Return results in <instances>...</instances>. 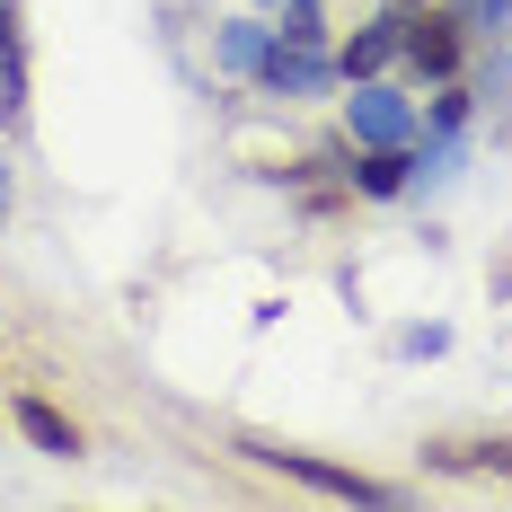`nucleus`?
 I'll return each instance as SVG.
<instances>
[{
    "instance_id": "1a4fd4ad",
    "label": "nucleus",
    "mask_w": 512,
    "mask_h": 512,
    "mask_svg": "<svg viewBox=\"0 0 512 512\" xmlns=\"http://www.w3.org/2000/svg\"><path fill=\"white\" fill-rule=\"evenodd\" d=\"M265 45H274V27H256V18H230V27H221V71H239V80H248L256 62H265Z\"/></svg>"
},
{
    "instance_id": "f03ea898",
    "label": "nucleus",
    "mask_w": 512,
    "mask_h": 512,
    "mask_svg": "<svg viewBox=\"0 0 512 512\" xmlns=\"http://www.w3.org/2000/svg\"><path fill=\"white\" fill-rule=\"evenodd\" d=\"M248 460L283 468V477H301V486H318V495H345V504H398V495H389L380 477H354V468L318 460V451H283V442H248Z\"/></svg>"
},
{
    "instance_id": "20e7f679",
    "label": "nucleus",
    "mask_w": 512,
    "mask_h": 512,
    "mask_svg": "<svg viewBox=\"0 0 512 512\" xmlns=\"http://www.w3.org/2000/svg\"><path fill=\"white\" fill-rule=\"evenodd\" d=\"M248 80L265 89V98H318V89H327V53L283 45V36H274V45H265V62H256Z\"/></svg>"
},
{
    "instance_id": "f8f14e48",
    "label": "nucleus",
    "mask_w": 512,
    "mask_h": 512,
    "mask_svg": "<svg viewBox=\"0 0 512 512\" xmlns=\"http://www.w3.org/2000/svg\"><path fill=\"white\" fill-rule=\"evenodd\" d=\"M433 124H442V133H460V124H468V98L451 89V80H442V98H433Z\"/></svg>"
},
{
    "instance_id": "9d476101",
    "label": "nucleus",
    "mask_w": 512,
    "mask_h": 512,
    "mask_svg": "<svg viewBox=\"0 0 512 512\" xmlns=\"http://www.w3.org/2000/svg\"><path fill=\"white\" fill-rule=\"evenodd\" d=\"M283 45H309V53H327V18H318V0H283V27H274Z\"/></svg>"
},
{
    "instance_id": "4468645a",
    "label": "nucleus",
    "mask_w": 512,
    "mask_h": 512,
    "mask_svg": "<svg viewBox=\"0 0 512 512\" xmlns=\"http://www.w3.org/2000/svg\"><path fill=\"white\" fill-rule=\"evenodd\" d=\"M256 9H283V0H256Z\"/></svg>"
},
{
    "instance_id": "423d86ee",
    "label": "nucleus",
    "mask_w": 512,
    "mask_h": 512,
    "mask_svg": "<svg viewBox=\"0 0 512 512\" xmlns=\"http://www.w3.org/2000/svg\"><path fill=\"white\" fill-rule=\"evenodd\" d=\"M9 415H18V433H27V442H36L45 460H80V424L53 407V398H36V389H27V398H18Z\"/></svg>"
},
{
    "instance_id": "f257e3e1",
    "label": "nucleus",
    "mask_w": 512,
    "mask_h": 512,
    "mask_svg": "<svg viewBox=\"0 0 512 512\" xmlns=\"http://www.w3.org/2000/svg\"><path fill=\"white\" fill-rule=\"evenodd\" d=\"M460 53H468V27L460 9H407V36H398V62H407L415 80H460Z\"/></svg>"
},
{
    "instance_id": "9b49d317",
    "label": "nucleus",
    "mask_w": 512,
    "mask_h": 512,
    "mask_svg": "<svg viewBox=\"0 0 512 512\" xmlns=\"http://www.w3.org/2000/svg\"><path fill=\"white\" fill-rule=\"evenodd\" d=\"M504 18H512V0H468V9H460V27H468V36H495Z\"/></svg>"
},
{
    "instance_id": "0eeeda50",
    "label": "nucleus",
    "mask_w": 512,
    "mask_h": 512,
    "mask_svg": "<svg viewBox=\"0 0 512 512\" xmlns=\"http://www.w3.org/2000/svg\"><path fill=\"white\" fill-rule=\"evenodd\" d=\"M415 168H424V159H415V142H380V151H354V168H345V177H354V195H407Z\"/></svg>"
},
{
    "instance_id": "7ed1b4c3",
    "label": "nucleus",
    "mask_w": 512,
    "mask_h": 512,
    "mask_svg": "<svg viewBox=\"0 0 512 512\" xmlns=\"http://www.w3.org/2000/svg\"><path fill=\"white\" fill-rule=\"evenodd\" d=\"M345 124H354L362 151H380V142H415L424 124H415V106L398 89H380V80H354V98H345Z\"/></svg>"
},
{
    "instance_id": "39448f33",
    "label": "nucleus",
    "mask_w": 512,
    "mask_h": 512,
    "mask_svg": "<svg viewBox=\"0 0 512 512\" xmlns=\"http://www.w3.org/2000/svg\"><path fill=\"white\" fill-rule=\"evenodd\" d=\"M398 36H407V9H380L371 27H354V36H345L336 71H345V80H380V71L398 62Z\"/></svg>"
},
{
    "instance_id": "ddd939ff",
    "label": "nucleus",
    "mask_w": 512,
    "mask_h": 512,
    "mask_svg": "<svg viewBox=\"0 0 512 512\" xmlns=\"http://www.w3.org/2000/svg\"><path fill=\"white\" fill-rule=\"evenodd\" d=\"M389 9H424V0H389Z\"/></svg>"
},
{
    "instance_id": "6e6552de",
    "label": "nucleus",
    "mask_w": 512,
    "mask_h": 512,
    "mask_svg": "<svg viewBox=\"0 0 512 512\" xmlns=\"http://www.w3.org/2000/svg\"><path fill=\"white\" fill-rule=\"evenodd\" d=\"M27 115V36H18V0H0V124Z\"/></svg>"
}]
</instances>
